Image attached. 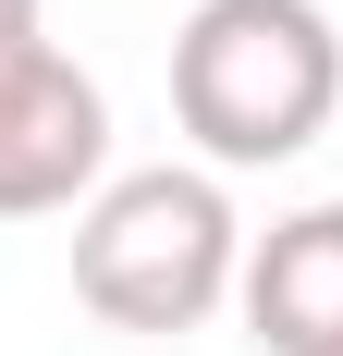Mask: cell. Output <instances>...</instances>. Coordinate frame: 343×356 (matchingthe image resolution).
Masks as SVG:
<instances>
[{
	"label": "cell",
	"mask_w": 343,
	"mask_h": 356,
	"mask_svg": "<svg viewBox=\"0 0 343 356\" xmlns=\"http://www.w3.org/2000/svg\"><path fill=\"white\" fill-rule=\"evenodd\" d=\"M245 283V221L221 197V172H110L86 209H74V295L99 307L110 332H172L221 320Z\"/></svg>",
	"instance_id": "2"
},
{
	"label": "cell",
	"mask_w": 343,
	"mask_h": 356,
	"mask_svg": "<svg viewBox=\"0 0 343 356\" xmlns=\"http://www.w3.org/2000/svg\"><path fill=\"white\" fill-rule=\"evenodd\" d=\"M343 111V25L319 0H196L172 37V123L221 172H270L331 136Z\"/></svg>",
	"instance_id": "1"
},
{
	"label": "cell",
	"mask_w": 343,
	"mask_h": 356,
	"mask_svg": "<svg viewBox=\"0 0 343 356\" xmlns=\"http://www.w3.org/2000/svg\"><path fill=\"white\" fill-rule=\"evenodd\" d=\"M99 172H110L99 74L74 49H49V37H12L0 49V221L74 209V197H99Z\"/></svg>",
	"instance_id": "3"
},
{
	"label": "cell",
	"mask_w": 343,
	"mask_h": 356,
	"mask_svg": "<svg viewBox=\"0 0 343 356\" xmlns=\"http://www.w3.org/2000/svg\"><path fill=\"white\" fill-rule=\"evenodd\" d=\"M12 37H37V0H0V49H12Z\"/></svg>",
	"instance_id": "5"
},
{
	"label": "cell",
	"mask_w": 343,
	"mask_h": 356,
	"mask_svg": "<svg viewBox=\"0 0 343 356\" xmlns=\"http://www.w3.org/2000/svg\"><path fill=\"white\" fill-rule=\"evenodd\" d=\"M258 356H343V197L319 209H282L258 246H245V283H233Z\"/></svg>",
	"instance_id": "4"
}]
</instances>
